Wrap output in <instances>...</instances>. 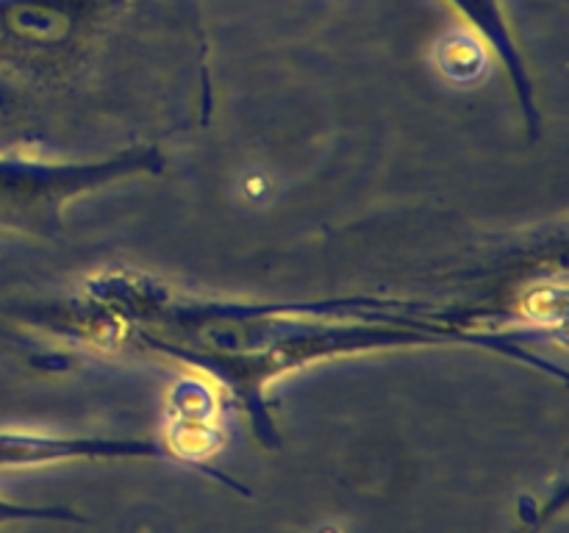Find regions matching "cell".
<instances>
[{"label":"cell","instance_id":"6da1fadb","mask_svg":"<svg viewBox=\"0 0 569 533\" xmlns=\"http://www.w3.org/2000/svg\"><path fill=\"white\" fill-rule=\"evenodd\" d=\"M100 298L128 300L122 314L137 322L150 350L214 375L253 416L264 411V386L287 372L333 355L406 348L433 342H481L503 353H520L495 333H467L428 322V316L392 311H315L281 305L211 303L172 298L144 281L111 278L94 289Z\"/></svg>","mask_w":569,"mask_h":533},{"label":"cell","instance_id":"7a4b0ae2","mask_svg":"<svg viewBox=\"0 0 569 533\" xmlns=\"http://www.w3.org/2000/svg\"><path fill=\"white\" fill-rule=\"evenodd\" d=\"M164 155L153 144L122 150L98 161H44L26 155H0V228L56 237L64 209L78 194L120 183L122 178L153 175Z\"/></svg>","mask_w":569,"mask_h":533},{"label":"cell","instance_id":"3957f363","mask_svg":"<svg viewBox=\"0 0 569 533\" xmlns=\"http://www.w3.org/2000/svg\"><path fill=\"white\" fill-rule=\"evenodd\" d=\"M126 0H0V70L59 76L81 59Z\"/></svg>","mask_w":569,"mask_h":533},{"label":"cell","instance_id":"277c9868","mask_svg":"<svg viewBox=\"0 0 569 533\" xmlns=\"http://www.w3.org/2000/svg\"><path fill=\"white\" fill-rule=\"evenodd\" d=\"M450 3L465 14V20L476 28L478 37H483V42L489 48H495V53L500 56V61L509 70L511 83H515L522 114L528 117V125H531L533 137H539V111L537 100H533V83L531 76H528L526 59H522L520 48H517L515 37H511L509 20H506L500 0H450Z\"/></svg>","mask_w":569,"mask_h":533}]
</instances>
